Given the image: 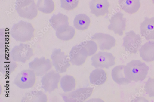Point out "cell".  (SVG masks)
<instances>
[{
	"mask_svg": "<svg viewBox=\"0 0 154 102\" xmlns=\"http://www.w3.org/2000/svg\"><path fill=\"white\" fill-rule=\"evenodd\" d=\"M115 57L111 53L99 52L91 58L92 65L96 68L109 69L115 64Z\"/></svg>",
	"mask_w": 154,
	"mask_h": 102,
	"instance_id": "8992f818",
	"label": "cell"
},
{
	"mask_svg": "<svg viewBox=\"0 0 154 102\" xmlns=\"http://www.w3.org/2000/svg\"><path fill=\"white\" fill-rule=\"evenodd\" d=\"M51 58L53 65L58 72H66L70 66L68 56L62 52L60 49H55L51 56Z\"/></svg>",
	"mask_w": 154,
	"mask_h": 102,
	"instance_id": "52a82bcc",
	"label": "cell"
},
{
	"mask_svg": "<svg viewBox=\"0 0 154 102\" xmlns=\"http://www.w3.org/2000/svg\"><path fill=\"white\" fill-rule=\"evenodd\" d=\"M91 39L97 44L101 50H109L116 45V41L111 35L103 33H97L91 37Z\"/></svg>",
	"mask_w": 154,
	"mask_h": 102,
	"instance_id": "4fadbf2b",
	"label": "cell"
},
{
	"mask_svg": "<svg viewBox=\"0 0 154 102\" xmlns=\"http://www.w3.org/2000/svg\"><path fill=\"white\" fill-rule=\"evenodd\" d=\"M107 79V75L105 71L102 69H97L93 70L89 76L90 82L96 85L104 84Z\"/></svg>",
	"mask_w": 154,
	"mask_h": 102,
	"instance_id": "44dd1931",
	"label": "cell"
},
{
	"mask_svg": "<svg viewBox=\"0 0 154 102\" xmlns=\"http://www.w3.org/2000/svg\"><path fill=\"white\" fill-rule=\"evenodd\" d=\"M75 32V29L69 25L56 31V35L59 39L63 41H68L74 37Z\"/></svg>",
	"mask_w": 154,
	"mask_h": 102,
	"instance_id": "603a6c76",
	"label": "cell"
},
{
	"mask_svg": "<svg viewBox=\"0 0 154 102\" xmlns=\"http://www.w3.org/2000/svg\"><path fill=\"white\" fill-rule=\"evenodd\" d=\"M149 68L140 60H133L125 66L124 73L126 77L131 81L137 82L144 80Z\"/></svg>",
	"mask_w": 154,
	"mask_h": 102,
	"instance_id": "6da1fadb",
	"label": "cell"
},
{
	"mask_svg": "<svg viewBox=\"0 0 154 102\" xmlns=\"http://www.w3.org/2000/svg\"><path fill=\"white\" fill-rule=\"evenodd\" d=\"M33 54V50L30 46L23 44L15 46L10 53L12 60L15 61L22 62H25L29 60Z\"/></svg>",
	"mask_w": 154,
	"mask_h": 102,
	"instance_id": "5b68a950",
	"label": "cell"
},
{
	"mask_svg": "<svg viewBox=\"0 0 154 102\" xmlns=\"http://www.w3.org/2000/svg\"><path fill=\"white\" fill-rule=\"evenodd\" d=\"M79 45L84 49L87 54L88 56H91L94 54L98 50L97 45L96 42L93 41H85Z\"/></svg>",
	"mask_w": 154,
	"mask_h": 102,
	"instance_id": "484cf974",
	"label": "cell"
},
{
	"mask_svg": "<svg viewBox=\"0 0 154 102\" xmlns=\"http://www.w3.org/2000/svg\"><path fill=\"white\" fill-rule=\"evenodd\" d=\"M118 3L122 9L131 14L137 12L140 7V0H119Z\"/></svg>",
	"mask_w": 154,
	"mask_h": 102,
	"instance_id": "ac0fdd59",
	"label": "cell"
},
{
	"mask_svg": "<svg viewBox=\"0 0 154 102\" xmlns=\"http://www.w3.org/2000/svg\"><path fill=\"white\" fill-rule=\"evenodd\" d=\"M16 9L20 17L25 19L33 20L38 14L37 5L34 0L16 2Z\"/></svg>",
	"mask_w": 154,
	"mask_h": 102,
	"instance_id": "3957f363",
	"label": "cell"
},
{
	"mask_svg": "<svg viewBox=\"0 0 154 102\" xmlns=\"http://www.w3.org/2000/svg\"><path fill=\"white\" fill-rule=\"evenodd\" d=\"M94 88H81L71 93L63 95L64 101L67 102H82L92 95Z\"/></svg>",
	"mask_w": 154,
	"mask_h": 102,
	"instance_id": "9c48e42d",
	"label": "cell"
},
{
	"mask_svg": "<svg viewBox=\"0 0 154 102\" xmlns=\"http://www.w3.org/2000/svg\"><path fill=\"white\" fill-rule=\"evenodd\" d=\"M51 26L57 31L69 25V18L67 16L60 13L52 16L49 20Z\"/></svg>",
	"mask_w": 154,
	"mask_h": 102,
	"instance_id": "d6986e66",
	"label": "cell"
},
{
	"mask_svg": "<svg viewBox=\"0 0 154 102\" xmlns=\"http://www.w3.org/2000/svg\"><path fill=\"white\" fill-rule=\"evenodd\" d=\"M37 7L38 10L46 14L52 13L55 8L53 0H38Z\"/></svg>",
	"mask_w": 154,
	"mask_h": 102,
	"instance_id": "d4e9b609",
	"label": "cell"
},
{
	"mask_svg": "<svg viewBox=\"0 0 154 102\" xmlns=\"http://www.w3.org/2000/svg\"><path fill=\"white\" fill-rule=\"evenodd\" d=\"M109 7L108 0H92L89 3L91 13L97 17L108 14Z\"/></svg>",
	"mask_w": 154,
	"mask_h": 102,
	"instance_id": "5bb4252c",
	"label": "cell"
},
{
	"mask_svg": "<svg viewBox=\"0 0 154 102\" xmlns=\"http://www.w3.org/2000/svg\"><path fill=\"white\" fill-rule=\"evenodd\" d=\"M140 34L147 41L154 40V17H146L140 24Z\"/></svg>",
	"mask_w": 154,
	"mask_h": 102,
	"instance_id": "2e32d148",
	"label": "cell"
},
{
	"mask_svg": "<svg viewBox=\"0 0 154 102\" xmlns=\"http://www.w3.org/2000/svg\"><path fill=\"white\" fill-rule=\"evenodd\" d=\"M109 21L110 24L108 26V29L115 34L123 35L126 27V19L123 14L120 12H117L111 17Z\"/></svg>",
	"mask_w": 154,
	"mask_h": 102,
	"instance_id": "8fae6325",
	"label": "cell"
},
{
	"mask_svg": "<svg viewBox=\"0 0 154 102\" xmlns=\"http://www.w3.org/2000/svg\"><path fill=\"white\" fill-rule=\"evenodd\" d=\"M60 85L64 92H70L74 90L75 88V80L72 76L66 75L63 76L60 80Z\"/></svg>",
	"mask_w": 154,
	"mask_h": 102,
	"instance_id": "cb8c5ba5",
	"label": "cell"
},
{
	"mask_svg": "<svg viewBox=\"0 0 154 102\" xmlns=\"http://www.w3.org/2000/svg\"><path fill=\"white\" fill-rule=\"evenodd\" d=\"M152 2L153 4H154V0H152Z\"/></svg>",
	"mask_w": 154,
	"mask_h": 102,
	"instance_id": "f546056e",
	"label": "cell"
},
{
	"mask_svg": "<svg viewBox=\"0 0 154 102\" xmlns=\"http://www.w3.org/2000/svg\"><path fill=\"white\" fill-rule=\"evenodd\" d=\"M24 1V0H16V2H20Z\"/></svg>",
	"mask_w": 154,
	"mask_h": 102,
	"instance_id": "f1b7e54d",
	"label": "cell"
},
{
	"mask_svg": "<svg viewBox=\"0 0 154 102\" xmlns=\"http://www.w3.org/2000/svg\"><path fill=\"white\" fill-rule=\"evenodd\" d=\"M123 39V45L125 49L131 54H136L142 43L140 35L131 31L126 33Z\"/></svg>",
	"mask_w": 154,
	"mask_h": 102,
	"instance_id": "ba28073f",
	"label": "cell"
},
{
	"mask_svg": "<svg viewBox=\"0 0 154 102\" xmlns=\"http://www.w3.org/2000/svg\"><path fill=\"white\" fill-rule=\"evenodd\" d=\"M34 32L32 24L23 21L14 24L10 31V34L14 39L23 42L32 40L34 37Z\"/></svg>",
	"mask_w": 154,
	"mask_h": 102,
	"instance_id": "7a4b0ae2",
	"label": "cell"
},
{
	"mask_svg": "<svg viewBox=\"0 0 154 102\" xmlns=\"http://www.w3.org/2000/svg\"><path fill=\"white\" fill-rule=\"evenodd\" d=\"M30 69L37 76L46 74L52 67V63L49 59L44 57L36 58L29 64Z\"/></svg>",
	"mask_w": 154,
	"mask_h": 102,
	"instance_id": "7c38bea8",
	"label": "cell"
},
{
	"mask_svg": "<svg viewBox=\"0 0 154 102\" xmlns=\"http://www.w3.org/2000/svg\"><path fill=\"white\" fill-rule=\"evenodd\" d=\"M140 57L147 62L154 61V42L149 41L145 43L139 49Z\"/></svg>",
	"mask_w": 154,
	"mask_h": 102,
	"instance_id": "e0dca14e",
	"label": "cell"
},
{
	"mask_svg": "<svg viewBox=\"0 0 154 102\" xmlns=\"http://www.w3.org/2000/svg\"><path fill=\"white\" fill-rule=\"evenodd\" d=\"M144 88L145 91L149 97H154V78L149 79Z\"/></svg>",
	"mask_w": 154,
	"mask_h": 102,
	"instance_id": "83f0119b",
	"label": "cell"
},
{
	"mask_svg": "<svg viewBox=\"0 0 154 102\" xmlns=\"http://www.w3.org/2000/svg\"><path fill=\"white\" fill-rule=\"evenodd\" d=\"M125 66H119L114 67L112 70L111 75L113 80L120 85H126L131 83V81L126 78L124 73Z\"/></svg>",
	"mask_w": 154,
	"mask_h": 102,
	"instance_id": "ffe728a7",
	"label": "cell"
},
{
	"mask_svg": "<svg viewBox=\"0 0 154 102\" xmlns=\"http://www.w3.org/2000/svg\"><path fill=\"white\" fill-rule=\"evenodd\" d=\"M61 7L67 11L74 10L78 7L79 0H60Z\"/></svg>",
	"mask_w": 154,
	"mask_h": 102,
	"instance_id": "4316f807",
	"label": "cell"
},
{
	"mask_svg": "<svg viewBox=\"0 0 154 102\" xmlns=\"http://www.w3.org/2000/svg\"><path fill=\"white\" fill-rule=\"evenodd\" d=\"M88 57L85 50L79 45L73 47L69 54L70 61L73 65L81 66Z\"/></svg>",
	"mask_w": 154,
	"mask_h": 102,
	"instance_id": "9a60e30c",
	"label": "cell"
},
{
	"mask_svg": "<svg viewBox=\"0 0 154 102\" xmlns=\"http://www.w3.org/2000/svg\"><path fill=\"white\" fill-rule=\"evenodd\" d=\"M36 75L31 69H27L21 71L16 76L14 83L19 88L22 89L32 88L35 85Z\"/></svg>",
	"mask_w": 154,
	"mask_h": 102,
	"instance_id": "277c9868",
	"label": "cell"
},
{
	"mask_svg": "<svg viewBox=\"0 0 154 102\" xmlns=\"http://www.w3.org/2000/svg\"><path fill=\"white\" fill-rule=\"evenodd\" d=\"M90 18L84 14L76 15L73 21L74 26L77 29L80 31L87 30L90 25Z\"/></svg>",
	"mask_w": 154,
	"mask_h": 102,
	"instance_id": "7402d4cb",
	"label": "cell"
},
{
	"mask_svg": "<svg viewBox=\"0 0 154 102\" xmlns=\"http://www.w3.org/2000/svg\"><path fill=\"white\" fill-rule=\"evenodd\" d=\"M61 76L54 71H50L45 75L41 81L42 86L47 92H52L58 88Z\"/></svg>",
	"mask_w": 154,
	"mask_h": 102,
	"instance_id": "30bf717a",
	"label": "cell"
}]
</instances>
